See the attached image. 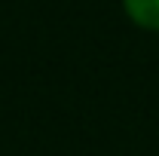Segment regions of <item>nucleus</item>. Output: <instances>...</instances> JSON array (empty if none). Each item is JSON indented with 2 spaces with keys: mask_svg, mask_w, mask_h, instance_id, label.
I'll use <instances>...</instances> for the list:
<instances>
[{
  "mask_svg": "<svg viewBox=\"0 0 159 156\" xmlns=\"http://www.w3.org/2000/svg\"><path fill=\"white\" fill-rule=\"evenodd\" d=\"M122 9L138 28L159 34V0H122Z\"/></svg>",
  "mask_w": 159,
  "mask_h": 156,
  "instance_id": "obj_1",
  "label": "nucleus"
}]
</instances>
